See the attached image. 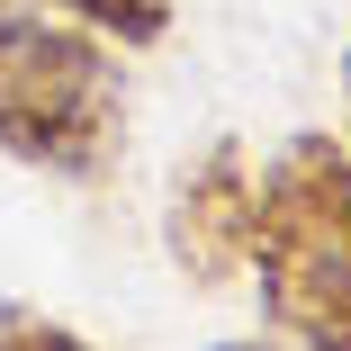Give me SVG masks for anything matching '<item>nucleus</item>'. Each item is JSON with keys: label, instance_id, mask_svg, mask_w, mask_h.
<instances>
[{"label": "nucleus", "instance_id": "f257e3e1", "mask_svg": "<svg viewBox=\"0 0 351 351\" xmlns=\"http://www.w3.org/2000/svg\"><path fill=\"white\" fill-rule=\"evenodd\" d=\"M252 289L279 342L351 351V145L289 135L261 171L252 217Z\"/></svg>", "mask_w": 351, "mask_h": 351}, {"label": "nucleus", "instance_id": "f03ea898", "mask_svg": "<svg viewBox=\"0 0 351 351\" xmlns=\"http://www.w3.org/2000/svg\"><path fill=\"white\" fill-rule=\"evenodd\" d=\"M126 145V73L90 27H45V10L0 45V154L54 180H99Z\"/></svg>", "mask_w": 351, "mask_h": 351}, {"label": "nucleus", "instance_id": "7ed1b4c3", "mask_svg": "<svg viewBox=\"0 0 351 351\" xmlns=\"http://www.w3.org/2000/svg\"><path fill=\"white\" fill-rule=\"evenodd\" d=\"M252 217H261V171L243 162L234 135L198 145V154L171 171L162 234H171V261H180L189 289H226V279L252 261Z\"/></svg>", "mask_w": 351, "mask_h": 351}, {"label": "nucleus", "instance_id": "20e7f679", "mask_svg": "<svg viewBox=\"0 0 351 351\" xmlns=\"http://www.w3.org/2000/svg\"><path fill=\"white\" fill-rule=\"evenodd\" d=\"M73 27H90L99 45H162L171 36V0H54Z\"/></svg>", "mask_w": 351, "mask_h": 351}, {"label": "nucleus", "instance_id": "39448f33", "mask_svg": "<svg viewBox=\"0 0 351 351\" xmlns=\"http://www.w3.org/2000/svg\"><path fill=\"white\" fill-rule=\"evenodd\" d=\"M0 351H90L73 324H54L36 306H0Z\"/></svg>", "mask_w": 351, "mask_h": 351}, {"label": "nucleus", "instance_id": "423d86ee", "mask_svg": "<svg viewBox=\"0 0 351 351\" xmlns=\"http://www.w3.org/2000/svg\"><path fill=\"white\" fill-rule=\"evenodd\" d=\"M36 10H45V0H0V45H10V36H19V27H27Z\"/></svg>", "mask_w": 351, "mask_h": 351}, {"label": "nucleus", "instance_id": "0eeeda50", "mask_svg": "<svg viewBox=\"0 0 351 351\" xmlns=\"http://www.w3.org/2000/svg\"><path fill=\"white\" fill-rule=\"evenodd\" d=\"M207 351H279V342H207Z\"/></svg>", "mask_w": 351, "mask_h": 351}, {"label": "nucleus", "instance_id": "6e6552de", "mask_svg": "<svg viewBox=\"0 0 351 351\" xmlns=\"http://www.w3.org/2000/svg\"><path fill=\"white\" fill-rule=\"evenodd\" d=\"M342 108H351V54H342Z\"/></svg>", "mask_w": 351, "mask_h": 351}]
</instances>
